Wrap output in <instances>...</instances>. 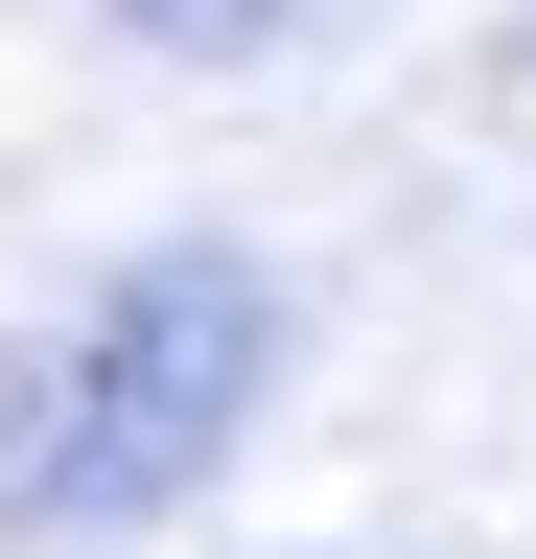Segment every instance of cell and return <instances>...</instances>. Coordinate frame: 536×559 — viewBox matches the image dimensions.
<instances>
[{
  "label": "cell",
  "instance_id": "1",
  "mask_svg": "<svg viewBox=\"0 0 536 559\" xmlns=\"http://www.w3.org/2000/svg\"><path fill=\"white\" fill-rule=\"evenodd\" d=\"M303 373V304H281V257H234V234H164V257H117L71 326H24L0 349V536H164L187 489H211L257 443V396Z\"/></svg>",
  "mask_w": 536,
  "mask_h": 559
},
{
  "label": "cell",
  "instance_id": "2",
  "mask_svg": "<svg viewBox=\"0 0 536 559\" xmlns=\"http://www.w3.org/2000/svg\"><path fill=\"white\" fill-rule=\"evenodd\" d=\"M94 24H141V47H187V70H257L303 0H94Z\"/></svg>",
  "mask_w": 536,
  "mask_h": 559
}]
</instances>
